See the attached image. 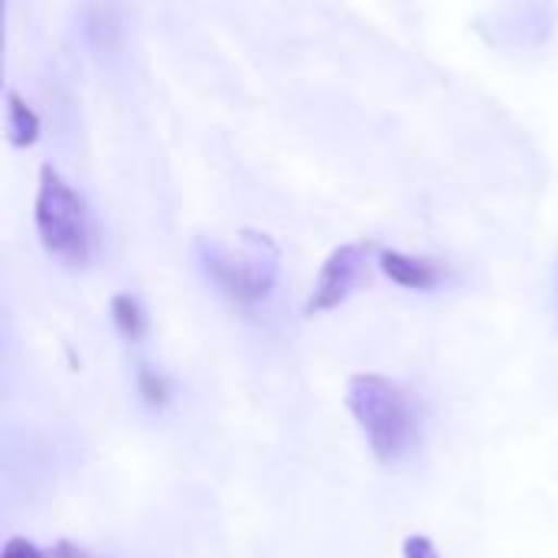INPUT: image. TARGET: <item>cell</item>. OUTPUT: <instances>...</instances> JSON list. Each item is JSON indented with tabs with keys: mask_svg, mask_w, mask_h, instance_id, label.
Wrapping results in <instances>:
<instances>
[{
	"mask_svg": "<svg viewBox=\"0 0 558 558\" xmlns=\"http://www.w3.org/2000/svg\"><path fill=\"white\" fill-rule=\"evenodd\" d=\"M347 405L383 464H396L415 448L418 418L399 383L376 373H360L350 379Z\"/></svg>",
	"mask_w": 558,
	"mask_h": 558,
	"instance_id": "obj_1",
	"label": "cell"
},
{
	"mask_svg": "<svg viewBox=\"0 0 558 558\" xmlns=\"http://www.w3.org/2000/svg\"><path fill=\"white\" fill-rule=\"evenodd\" d=\"M36 229L43 248L65 262V265H85L92 258V216L85 199L69 186V180L46 163L39 170V190H36Z\"/></svg>",
	"mask_w": 558,
	"mask_h": 558,
	"instance_id": "obj_2",
	"label": "cell"
},
{
	"mask_svg": "<svg viewBox=\"0 0 558 558\" xmlns=\"http://www.w3.org/2000/svg\"><path fill=\"white\" fill-rule=\"evenodd\" d=\"M278 245L265 232H242L235 242L206 245V271L222 284V291L255 301L265 298L278 278Z\"/></svg>",
	"mask_w": 558,
	"mask_h": 558,
	"instance_id": "obj_3",
	"label": "cell"
},
{
	"mask_svg": "<svg viewBox=\"0 0 558 558\" xmlns=\"http://www.w3.org/2000/svg\"><path fill=\"white\" fill-rule=\"evenodd\" d=\"M366 268H369V245L366 242L340 245L317 275L314 294L307 301V314H320V311H330L340 301H347L360 288V281L366 278Z\"/></svg>",
	"mask_w": 558,
	"mask_h": 558,
	"instance_id": "obj_4",
	"label": "cell"
},
{
	"mask_svg": "<svg viewBox=\"0 0 558 558\" xmlns=\"http://www.w3.org/2000/svg\"><path fill=\"white\" fill-rule=\"evenodd\" d=\"M379 265L392 281H399L405 288H432L438 281V265L432 258H415L405 252H383Z\"/></svg>",
	"mask_w": 558,
	"mask_h": 558,
	"instance_id": "obj_5",
	"label": "cell"
},
{
	"mask_svg": "<svg viewBox=\"0 0 558 558\" xmlns=\"http://www.w3.org/2000/svg\"><path fill=\"white\" fill-rule=\"evenodd\" d=\"M36 134H39L36 111L13 88H7V137H10V144L26 147V144L36 141Z\"/></svg>",
	"mask_w": 558,
	"mask_h": 558,
	"instance_id": "obj_6",
	"label": "cell"
},
{
	"mask_svg": "<svg viewBox=\"0 0 558 558\" xmlns=\"http://www.w3.org/2000/svg\"><path fill=\"white\" fill-rule=\"evenodd\" d=\"M111 311H114L118 327H121L128 337H141V333H144V311H141V304H137L131 294H118L114 304H111Z\"/></svg>",
	"mask_w": 558,
	"mask_h": 558,
	"instance_id": "obj_7",
	"label": "cell"
},
{
	"mask_svg": "<svg viewBox=\"0 0 558 558\" xmlns=\"http://www.w3.org/2000/svg\"><path fill=\"white\" fill-rule=\"evenodd\" d=\"M3 558H52V553H43L39 546H33L29 539H10L3 546Z\"/></svg>",
	"mask_w": 558,
	"mask_h": 558,
	"instance_id": "obj_8",
	"label": "cell"
},
{
	"mask_svg": "<svg viewBox=\"0 0 558 558\" xmlns=\"http://www.w3.org/2000/svg\"><path fill=\"white\" fill-rule=\"evenodd\" d=\"M402 549H405V558H441L428 536H409L402 543Z\"/></svg>",
	"mask_w": 558,
	"mask_h": 558,
	"instance_id": "obj_9",
	"label": "cell"
},
{
	"mask_svg": "<svg viewBox=\"0 0 558 558\" xmlns=\"http://www.w3.org/2000/svg\"><path fill=\"white\" fill-rule=\"evenodd\" d=\"M52 558H92L82 546H72V543H59L56 549H52Z\"/></svg>",
	"mask_w": 558,
	"mask_h": 558,
	"instance_id": "obj_10",
	"label": "cell"
}]
</instances>
